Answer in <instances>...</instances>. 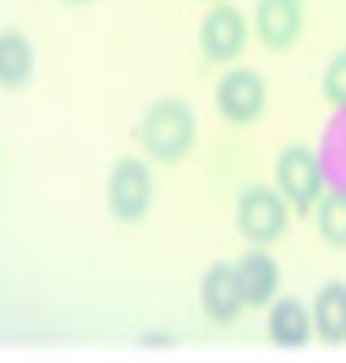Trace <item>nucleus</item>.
Masks as SVG:
<instances>
[{"instance_id":"1","label":"nucleus","mask_w":346,"mask_h":363,"mask_svg":"<svg viewBox=\"0 0 346 363\" xmlns=\"http://www.w3.org/2000/svg\"><path fill=\"white\" fill-rule=\"evenodd\" d=\"M138 138L145 152L158 162H179L195 138V118L179 98H158L141 118Z\"/></svg>"},{"instance_id":"2","label":"nucleus","mask_w":346,"mask_h":363,"mask_svg":"<svg viewBox=\"0 0 346 363\" xmlns=\"http://www.w3.org/2000/svg\"><path fill=\"white\" fill-rule=\"evenodd\" d=\"M235 222L242 229L245 239H252L259 246H266L272 239H279L286 229V202L279 192H272L266 185H252L239 195V206H235Z\"/></svg>"},{"instance_id":"3","label":"nucleus","mask_w":346,"mask_h":363,"mask_svg":"<svg viewBox=\"0 0 346 363\" xmlns=\"http://www.w3.org/2000/svg\"><path fill=\"white\" fill-rule=\"evenodd\" d=\"M152 172L138 158H121L108 175V206L121 222H138L152 206Z\"/></svg>"},{"instance_id":"4","label":"nucleus","mask_w":346,"mask_h":363,"mask_svg":"<svg viewBox=\"0 0 346 363\" xmlns=\"http://www.w3.org/2000/svg\"><path fill=\"white\" fill-rule=\"evenodd\" d=\"M276 182L286 202L296 208H309L323 192V165L306 145H289L276 158Z\"/></svg>"},{"instance_id":"5","label":"nucleus","mask_w":346,"mask_h":363,"mask_svg":"<svg viewBox=\"0 0 346 363\" xmlns=\"http://www.w3.org/2000/svg\"><path fill=\"white\" fill-rule=\"evenodd\" d=\"M216 108L225 121H252V118L266 108V84L256 71H245V67H235L225 78L218 81L216 88Z\"/></svg>"},{"instance_id":"6","label":"nucleus","mask_w":346,"mask_h":363,"mask_svg":"<svg viewBox=\"0 0 346 363\" xmlns=\"http://www.w3.org/2000/svg\"><path fill=\"white\" fill-rule=\"evenodd\" d=\"M199 44H202L206 57H212V61H232L245 44L242 13L235 11V7H229V4L212 7L206 13L202 27H199Z\"/></svg>"},{"instance_id":"7","label":"nucleus","mask_w":346,"mask_h":363,"mask_svg":"<svg viewBox=\"0 0 346 363\" xmlns=\"http://www.w3.org/2000/svg\"><path fill=\"white\" fill-rule=\"evenodd\" d=\"M199 299H202V310H206L216 323H232V320L242 313V306H245L242 293H239L235 269L225 266V262H216V266L202 276Z\"/></svg>"},{"instance_id":"8","label":"nucleus","mask_w":346,"mask_h":363,"mask_svg":"<svg viewBox=\"0 0 346 363\" xmlns=\"http://www.w3.org/2000/svg\"><path fill=\"white\" fill-rule=\"evenodd\" d=\"M303 27L299 0H256V30L269 48H289Z\"/></svg>"},{"instance_id":"9","label":"nucleus","mask_w":346,"mask_h":363,"mask_svg":"<svg viewBox=\"0 0 346 363\" xmlns=\"http://www.w3.org/2000/svg\"><path fill=\"white\" fill-rule=\"evenodd\" d=\"M235 269V279H239V293H242V303L245 306H266L279 286V266L272 262V256L266 252H249L239 259Z\"/></svg>"},{"instance_id":"10","label":"nucleus","mask_w":346,"mask_h":363,"mask_svg":"<svg viewBox=\"0 0 346 363\" xmlns=\"http://www.w3.org/2000/svg\"><path fill=\"white\" fill-rule=\"evenodd\" d=\"M309 333H313V323H309L306 306L293 296H282L272 303L269 310V337L276 347H286V350H299L309 343Z\"/></svg>"},{"instance_id":"11","label":"nucleus","mask_w":346,"mask_h":363,"mask_svg":"<svg viewBox=\"0 0 346 363\" xmlns=\"http://www.w3.org/2000/svg\"><path fill=\"white\" fill-rule=\"evenodd\" d=\"M313 323L326 343H340L346 337V286L326 283L313 299Z\"/></svg>"},{"instance_id":"12","label":"nucleus","mask_w":346,"mask_h":363,"mask_svg":"<svg viewBox=\"0 0 346 363\" xmlns=\"http://www.w3.org/2000/svg\"><path fill=\"white\" fill-rule=\"evenodd\" d=\"M30 67H34V54L24 34L4 30L0 34V88H21L30 78Z\"/></svg>"},{"instance_id":"13","label":"nucleus","mask_w":346,"mask_h":363,"mask_svg":"<svg viewBox=\"0 0 346 363\" xmlns=\"http://www.w3.org/2000/svg\"><path fill=\"white\" fill-rule=\"evenodd\" d=\"M316 202H320L316 225H320L323 239L330 246H346V189H333L330 195H323Z\"/></svg>"},{"instance_id":"14","label":"nucleus","mask_w":346,"mask_h":363,"mask_svg":"<svg viewBox=\"0 0 346 363\" xmlns=\"http://www.w3.org/2000/svg\"><path fill=\"white\" fill-rule=\"evenodd\" d=\"M323 94L336 108H346V51H340L323 71Z\"/></svg>"},{"instance_id":"15","label":"nucleus","mask_w":346,"mask_h":363,"mask_svg":"<svg viewBox=\"0 0 346 363\" xmlns=\"http://www.w3.org/2000/svg\"><path fill=\"white\" fill-rule=\"evenodd\" d=\"M65 4H88V0H65Z\"/></svg>"}]
</instances>
